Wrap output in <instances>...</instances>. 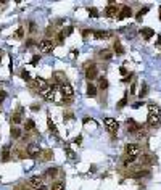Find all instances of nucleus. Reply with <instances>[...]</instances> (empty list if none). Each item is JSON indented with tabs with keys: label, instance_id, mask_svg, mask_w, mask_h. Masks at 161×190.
Segmentation results:
<instances>
[{
	"label": "nucleus",
	"instance_id": "nucleus-11",
	"mask_svg": "<svg viewBox=\"0 0 161 190\" xmlns=\"http://www.w3.org/2000/svg\"><path fill=\"white\" fill-rule=\"evenodd\" d=\"M97 73H98L97 71V66L95 64H90V66H87V69H86V78L92 81V79L97 78Z\"/></svg>",
	"mask_w": 161,
	"mask_h": 190
},
{
	"label": "nucleus",
	"instance_id": "nucleus-15",
	"mask_svg": "<svg viewBox=\"0 0 161 190\" xmlns=\"http://www.w3.org/2000/svg\"><path fill=\"white\" fill-rule=\"evenodd\" d=\"M93 37L95 39H108V37H111V32L110 31H93Z\"/></svg>",
	"mask_w": 161,
	"mask_h": 190
},
{
	"label": "nucleus",
	"instance_id": "nucleus-25",
	"mask_svg": "<svg viewBox=\"0 0 161 190\" xmlns=\"http://www.w3.org/2000/svg\"><path fill=\"white\" fill-rule=\"evenodd\" d=\"M98 82H100V84H98V87H100L102 90H105V89L108 87V81H107L105 78H100V79H98Z\"/></svg>",
	"mask_w": 161,
	"mask_h": 190
},
{
	"label": "nucleus",
	"instance_id": "nucleus-19",
	"mask_svg": "<svg viewBox=\"0 0 161 190\" xmlns=\"http://www.w3.org/2000/svg\"><path fill=\"white\" fill-rule=\"evenodd\" d=\"M2 161H10V147L8 145H5L3 147V150H2Z\"/></svg>",
	"mask_w": 161,
	"mask_h": 190
},
{
	"label": "nucleus",
	"instance_id": "nucleus-8",
	"mask_svg": "<svg viewBox=\"0 0 161 190\" xmlns=\"http://www.w3.org/2000/svg\"><path fill=\"white\" fill-rule=\"evenodd\" d=\"M140 163H142V164H147V166L156 164V156L150 155V153H144V155L140 156Z\"/></svg>",
	"mask_w": 161,
	"mask_h": 190
},
{
	"label": "nucleus",
	"instance_id": "nucleus-21",
	"mask_svg": "<svg viewBox=\"0 0 161 190\" xmlns=\"http://www.w3.org/2000/svg\"><path fill=\"white\" fill-rule=\"evenodd\" d=\"M47 124H49V129L53 132V135L58 137V131H56V126H55V122L52 121V118H47Z\"/></svg>",
	"mask_w": 161,
	"mask_h": 190
},
{
	"label": "nucleus",
	"instance_id": "nucleus-10",
	"mask_svg": "<svg viewBox=\"0 0 161 190\" xmlns=\"http://www.w3.org/2000/svg\"><path fill=\"white\" fill-rule=\"evenodd\" d=\"M29 184H31V187H34L36 190L44 188V180H42V177H39V176H32V177L29 179Z\"/></svg>",
	"mask_w": 161,
	"mask_h": 190
},
{
	"label": "nucleus",
	"instance_id": "nucleus-42",
	"mask_svg": "<svg viewBox=\"0 0 161 190\" xmlns=\"http://www.w3.org/2000/svg\"><path fill=\"white\" fill-rule=\"evenodd\" d=\"M82 36H84V37H87V36H89V29H84V32H82Z\"/></svg>",
	"mask_w": 161,
	"mask_h": 190
},
{
	"label": "nucleus",
	"instance_id": "nucleus-5",
	"mask_svg": "<svg viewBox=\"0 0 161 190\" xmlns=\"http://www.w3.org/2000/svg\"><path fill=\"white\" fill-rule=\"evenodd\" d=\"M39 49H40V52H44V53L52 52V50H53V42H52L50 39H44V40L39 42Z\"/></svg>",
	"mask_w": 161,
	"mask_h": 190
},
{
	"label": "nucleus",
	"instance_id": "nucleus-23",
	"mask_svg": "<svg viewBox=\"0 0 161 190\" xmlns=\"http://www.w3.org/2000/svg\"><path fill=\"white\" fill-rule=\"evenodd\" d=\"M113 50H115L116 53H124V49H122V45H121L118 40L115 42V45H113Z\"/></svg>",
	"mask_w": 161,
	"mask_h": 190
},
{
	"label": "nucleus",
	"instance_id": "nucleus-20",
	"mask_svg": "<svg viewBox=\"0 0 161 190\" xmlns=\"http://www.w3.org/2000/svg\"><path fill=\"white\" fill-rule=\"evenodd\" d=\"M87 97H90V98L97 97V89H95V85H93V84L87 85Z\"/></svg>",
	"mask_w": 161,
	"mask_h": 190
},
{
	"label": "nucleus",
	"instance_id": "nucleus-28",
	"mask_svg": "<svg viewBox=\"0 0 161 190\" xmlns=\"http://www.w3.org/2000/svg\"><path fill=\"white\" fill-rule=\"evenodd\" d=\"M52 190H64V182H55V184H52Z\"/></svg>",
	"mask_w": 161,
	"mask_h": 190
},
{
	"label": "nucleus",
	"instance_id": "nucleus-44",
	"mask_svg": "<svg viewBox=\"0 0 161 190\" xmlns=\"http://www.w3.org/2000/svg\"><path fill=\"white\" fill-rule=\"evenodd\" d=\"M159 21H161V7H159Z\"/></svg>",
	"mask_w": 161,
	"mask_h": 190
},
{
	"label": "nucleus",
	"instance_id": "nucleus-18",
	"mask_svg": "<svg viewBox=\"0 0 161 190\" xmlns=\"http://www.w3.org/2000/svg\"><path fill=\"white\" fill-rule=\"evenodd\" d=\"M39 158H40V161H49V159H52V158H53L52 150H45V151H42Z\"/></svg>",
	"mask_w": 161,
	"mask_h": 190
},
{
	"label": "nucleus",
	"instance_id": "nucleus-38",
	"mask_svg": "<svg viewBox=\"0 0 161 190\" xmlns=\"http://www.w3.org/2000/svg\"><path fill=\"white\" fill-rule=\"evenodd\" d=\"M16 37H23V27H20V29H18V32H16Z\"/></svg>",
	"mask_w": 161,
	"mask_h": 190
},
{
	"label": "nucleus",
	"instance_id": "nucleus-4",
	"mask_svg": "<svg viewBox=\"0 0 161 190\" xmlns=\"http://www.w3.org/2000/svg\"><path fill=\"white\" fill-rule=\"evenodd\" d=\"M126 126H127V129H129V134H137L139 131H142V126L137 124V122L132 119V118H129V119L126 121Z\"/></svg>",
	"mask_w": 161,
	"mask_h": 190
},
{
	"label": "nucleus",
	"instance_id": "nucleus-33",
	"mask_svg": "<svg viewBox=\"0 0 161 190\" xmlns=\"http://www.w3.org/2000/svg\"><path fill=\"white\" fill-rule=\"evenodd\" d=\"M147 90H148V87H147V85L144 84V87L140 89V98H142V97H145V93H147Z\"/></svg>",
	"mask_w": 161,
	"mask_h": 190
},
{
	"label": "nucleus",
	"instance_id": "nucleus-26",
	"mask_svg": "<svg viewBox=\"0 0 161 190\" xmlns=\"http://www.w3.org/2000/svg\"><path fill=\"white\" fill-rule=\"evenodd\" d=\"M148 113H161V111H159V107L158 105H155V103H150V105H148Z\"/></svg>",
	"mask_w": 161,
	"mask_h": 190
},
{
	"label": "nucleus",
	"instance_id": "nucleus-16",
	"mask_svg": "<svg viewBox=\"0 0 161 190\" xmlns=\"http://www.w3.org/2000/svg\"><path fill=\"white\" fill-rule=\"evenodd\" d=\"M140 34L145 37V39L148 40V39H151V37H153V34H155V31L153 29H150V27H142L140 29Z\"/></svg>",
	"mask_w": 161,
	"mask_h": 190
},
{
	"label": "nucleus",
	"instance_id": "nucleus-12",
	"mask_svg": "<svg viewBox=\"0 0 161 190\" xmlns=\"http://www.w3.org/2000/svg\"><path fill=\"white\" fill-rule=\"evenodd\" d=\"M130 15H132V10H130L127 5H124V7L121 8V12H119V15H118L116 20H126V18H130Z\"/></svg>",
	"mask_w": 161,
	"mask_h": 190
},
{
	"label": "nucleus",
	"instance_id": "nucleus-32",
	"mask_svg": "<svg viewBox=\"0 0 161 190\" xmlns=\"http://www.w3.org/2000/svg\"><path fill=\"white\" fill-rule=\"evenodd\" d=\"M89 15H90L92 18H98V12L95 10V8H89Z\"/></svg>",
	"mask_w": 161,
	"mask_h": 190
},
{
	"label": "nucleus",
	"instance_id": "nucleus-27",
	"mask_svg": "<svg viewBox=\"0 0 161 190\" xmlns=\"http://www.w3.org/2000/svg\"><path fill=\"white\" fill-rule=\"evenodd\" d=\"M12 137L13 139H20L21 137V131L18 127H12Z\"/></svg>",
	"mask_w": 161,
	"mask_h": 190
},
{
	"label": "nucleus",
	"instance_id": "nucleus-45",
	"mask_svg": "<svg viewBox=\"0 0 161 190\" xmlns=\"http://www.w3.org/2000/svg\"><path fill=\"white\" fill-rule=\"evenodd\" d=\"M0 60H2V52H0Z\"/></svg>",
	"mask_w": 161,
	"mask_h": 190
},
{
	"label": "nucleus",
	"instance_id": "nucleus-39",
	"mask_svg": "<svg viewBox=\"0 0 161 190\" xmlns=\"http://www.w3.org/2000/svg\"><path fill=\"white\" fill-rule=\"evenodd\" d=\"M39 58H40V56H39V55H36L34 58H32V64H36L37 61H39Z\"/></svg>",
	"mask_w": 161,
	"mask_h": 190
},
{
	"label": "nucleus",
	"instance_id": "nucleus-17",
	"mask_svg": "<svg viewBox=\"0 0 161 190\" xmlns=\"http://www.w3.org/2000/svg\"><path fill=\"white\" fill-rule=\"evenodd\" d=\"M34 82H36V85H37V89H40V92H42V90H45L47 87H49V85H47V81H45V79H42V78H37Z\"/></svg>",
	"mask_w": 161,
	"mask_h": 190
},
{
	"label": "nucleus",
	"instance_id": "nucleus-7",
	"mask_svg": "<svg viewBox=\"0 0 161 190\" xmlns=\"http://www.w3.org/2000/svg\"><path fill=\"white\" fill-rule=\"evenodd\" d=\"M40 153H42V150L39 147H36V145H29V147L26 148V155L31 156V158H39Z\"/></svg>",
	"mask_w": 161,
	"mask_h": 190
},
{
	"label": "nucleus",
	"instance_id": "nucleus-35",
	"mask_svg": "<svg viewBox=\"0 0 161 190\" xmlns=\"http://www.w3.org/2000/svg\"><path fill=\"white\" fill-rule=\"evenodd\" d=\"M21 78L26 79V81H29V79H31V78H29V73H27V71H23V73H21Z\"/></svg>",
	"mask_w": 161,
	"mask_h": 190
},
{
	"label": "nucleus",
	"instance_id": "nucleus-37",
	"mask_svg": "<svg viewBox=\"0 0 161 190\" xmlns=\"http://www.w3.org/2000/svg\"><path fill=\"white\" fill-rule=\"evenodd\" d=\"M5 97H7V92L5 90H0V102H2Z\"/></svg>",
	"mask_w": 161,
	"mask_h": 190
},
{
	"label": "nucleus",
	"instance_id": "nucleus-14",
	"mask_svg": "<svg viewBox=\"0 0 161 190\" xmlns=\"http://www.w3.org/2000/svg\"><path fill=\"white\" fill-rule=\"evenodd\" d=\"M21 121H23V108H20L16 113L12 115V122H13V124H20Z\"/></svg>",
	"mask_w": 161,
	"mask_h": 190
},
{
	"label": "nucleus",
	"instance_id": "nucleus-46",
	"mask_svg": "<svg viewBox=\"0 0 161 190\" xmlns=\"http://www.w3.org/2000/svg\"><path fill=\"white\" fill-rule=\"evenodd\" d=\"M39 190H47V188H45V187H44V188H39Z\"/></svg>",
	"mask_w": 161,
	"mask_h": 190
},
{
	"label": "nucleus",
	"instance_id": "nucleus-30",
	"mask_svg": "<svg viewBox=\"0 0 161 190\" xmlns=\"http://www.w3.org/2000/svg\"><path fill=\"white\" fill-rule=\"evenodd\" d=\"M100 55H102V58H105V60H110L111 58V52L110 50H102Z\"/></svg>",
	"mask_w": 161,
	"mask_h": 190
},
{
	"label": "nucleus",
	"instance_id": "nucleus-3",
	"mask_svg": "<svg viewBox=\"0 0 161 190\" xmlns=\"http://www.w3.org/2000/svg\"><path fill=\"white\" fill-rule=\"evenodd\" d=\"M161 124V113H148V126L158 127Z\"/></svg>",
	"mask_w": 161,
	"mask_h": 190
},
{
	"label": "nucleus",
	"instance_id": "nucleus-31",
	"mask_svg": "<svg viewBox=\"0 0 161 190\" xmlns=\"http://www.w3.org/2000/svg\"><path fill=\"white\" fill-rule=\"evenodd\" d=\"M147 12H148V8H144V10H140V12L137 13V16H135V20H137V21H142V16H144Z\"/></svg>",
	"mask_w": 161,
	"mask_h": 190
},
{
	"label": "nucleus",
	"instance_id": "nucleus-9",
	"mask_svg": "<svg viewBox=\"0 0 161 190\" xmlns=\"http://www.w3.org/2000/svg\"><path fill=\"white\" fill-rule=\"evenodd\" d=\"M105 15L108 16V18H118V15H119V7H116V5H108L107 8H105Z\"/></svg>",
	"mask_w": 161,
	"mask_h": 190
},
{
	"label": "nucleus",
	"instance_id": "nucleus-22",
	"mask_svg": "<svg viewBox=\"0 0 161 190\" xmlns=\"http://www.w3.org/2000/svg\"><path fill=\"white\" fill-rule=\"evenodd\" d=\"M24 127H26V131H34V129H36V122H34L32 119H26Z\"/></svg>",
	"mask_w": 161,
	"mask_h": 190
},
{
	"label": "nucleus",
	"instance_id": "nucleus-43",
	"mask_svg": "<svg viewBox=\"0 0 161 190\" xmlns=\"http://www.w3.org/2000/svg\"><path fill=\"white\" fill-rule=\"evenodd\" d=\"M156 44H158V45H161V34L158 36V40H156Z\"/></svg>",
	"mask_w": 161,
	"mask_h": 190
},
{
	"label": "nucleus",
	"instance_id": "nucleus-6",
	"mask_svg": "<svg viewBox=\"0 0 161 190\" xmlns=\"http://www.w3.org/2000/svg\"><path fill=\"white\" fill-rule=\"evenodd\" d=\"M61 93H63V97L64 98H73V95H74V89H73V85L71 84H63L61 85Z\"/></svg>",
	"mask_w": 161,
	"mask_h": 190
},
{
	"label": "nucleus",
	"instance_id": "nucleus-29",
	"mask_svg": "<svg viewBox=\"0 0 161 190\" xmlns=\"http://www.w3.org/2000/svg\"><path fill=\"white\" fill-rule=\"evenodd\" d=\"M45 173H47V176H49V177H55L56 173H58V169H56V168H50V169H47Z\"/></svg>",
	"mask_w": 161,
	"mask_h": 190
},
{
	"label": "nucleus",
	"instance_id": "nucleus-24",
	"mask_svg": "<svg viewBox=\"0 0 161 190\" xmlns=\"http://www.w3.org/2000/svg\"><path fill=\"white\" fill-rule=\"evenodd\" d=\"M126 105H127V93H126L124 97H122V98L118 102V105H116V107H118V108H124Z\"/></svg>",
	"mask_w": 161,
	"mask_h": 190
},
{
	"label": "nucleus",
	"instance_id": "nucleus-1",
	"mask_svg": "<svg viewBox=\"0 0 161 190\" xmlns=\"http://www.w3.org/2000/svg\"><path fill=\"white\" fill-rule=\"evenodd\" d=\"M140 151H142V148L139 144H127L126 145V155L130 158H137L140 155Z\"/></svg>",
	"mask_w": 161,
	"mask_h": 190
},
{
	"label": "nucleus",
	"instance_id": "nucleus-13",
	"mask_svg": "<svg viewBox=\"0 0 161 190\" xmlns=\"http://www.w3.org/2000/svg\"><path fill=\"white\" fill-rule=\"evenodd\" d=\"M42 98L47 100V102H52V100L55 98V92H53V89H52V87H47L45 90H42Z\"/></svg>",
	"mask_w": 161,
	"mask_h": 190
},
{
	"label": "nucleus",
	"instance_id": "nucleus-40",
	"mask_svg": "<svg viewBox=\"0 0 161 190\" xmlns=\"http://www.w3.org/2000/svg\"><path fill=\"white\" fill-rule=\"evenodd\" d=\"M139 107H142V102H137V103H134V105H132V108H139Z\"/></svg>",
	"mask_w": 161,
	"mask_h": 190
},
{
	"label": "nucleus",
	"instance_id": "nucleus-41",
	"mask_svg": "<svg viewBox=\"0 0 161 190\" xmlns=\"http://www.w3.org/2000/svg\"><path fill=\"white\" fill-rule=\"evenodd\" d=\"M121 74L126 76V74H127V69H126V68H121Z\"/></svg>",
	"mask_w": 161,
	"mask_h": 190
},
{
	"label": "nucleus",
	"instance_id": "nucleus-2",
	"mask_svg": "<svg viewBox=\"0 0 161 190\" xmlns=\"http://www.w3.org/2000/svg\"><path fill=\"white\" fill-rule=\"evenodd\" d=\"M103 124H105V127L110 132H116L119 129V122L116 119H113V118H105V119H103Z\"/></svg>",
	"mask_w": 161,
	"mask_h": 190
},
{
	"label": "nucleus",
	"instance_id": "nucleus-36",
	"mask_svg": "<svg viewBox=\"0 0 161 190\" xmlns=\"http://www.w3.org/2000/svg\"><path fill=\"white\" fill-rule=\"evenodd\" d=\"M73 31H74V29L69 26V27H66V32H63V34H64V36H69V34H73Z\"/></svg>",
	"mask_w": 161,
	"mask_h": 190
},
{
	"label": "nucleus",
	"instance_id": "nucleus-34",
	"mask_svg": "<svg viewBox=\"0 0 161 190\" xmlns=\"http://www.w3.org/2000/svg\"><path fill=\"white\" fill-rule=\"evenodd\" d=\"M134 161H135V158H130V156H127V158H126V161H124V164H126V166H129V164H132V163H134Z\"/></svg>",
	"mask_w": 161,
	"mask_h": 190
}]
</instances>
